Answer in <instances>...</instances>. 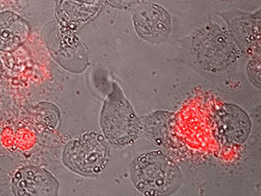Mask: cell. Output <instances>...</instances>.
<instances>
[{"label": "cell", "instance_id": "6da1fadb", "mask_svg": "<svg viewBox=\"0 0 261 196\" xmlns=\"http://www.w3.org/2000/svg\"><path fill=\"white\" fill-rule=\"evenodd\" d=\"M101 125L106 138L118 145L134 143L140 134L141 122L116 84L104 104Z\"/></svg>", "mask_w": 261, "mask_h": 196}, {"label": "cell", "instance_id": "7a4b0ae2", "mask_svg": "<svg viewBox=\"0 0 261 196\" xmlns=\"http://www.w3.org/2000/svg\"><path fill=\"white\" fill-rule=\"evenodd\" d=\"M133 173L136 187L145 195L167 194L178 184L177 167L159 151L139 156L135 161Z\"/></svg>", "mask_w": 261, "mask_h": 196}, {"label": "cell", "instance_id": "5b68a950", "mask_svg": "<svg viewBox=\"0 0 261 196\" xmlns=\"http://www.w3.org/2000/svg\"><path fill=\"white\" fill-rule=\"evenodd\" d=\"M140 11L135 17L136 28L139 34L146 38H155L168 31L170 21L167 14L163 10Z\"/></svg>", "mask_w": 261, "mask_h": 196}, {"label": "cell", "instance_id": "3957f363", "mask_svg": "<svg viewBox=\"0 0 261 196\" xmlns=\"http://www.w3.org/2000/svg\"><path fill=\"white\" fill-rule=\"evenodd\" d=\"M108 157V148L103 136L89 132L67 146L63 160L73 171L84 176H93L105 168Z\"/></svg>", "mask_w": 261, "mask_h": 196}, {"label": "cell", "instance_id": "277c9868", "mask_svg": "<svg viewBox=\"0 0 261 196\" xmlns=\"http://www.w3.org/2000/svg\"><path fill=\"white\" fill-rule=\"evenodd\" d=\"M25 21L10 12L0 14V49L11 50L23 41L28 33Z\"/></svg>", "mask_w": 261, "mask_h": 196}]
</instances>
